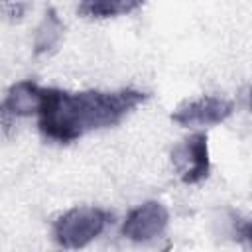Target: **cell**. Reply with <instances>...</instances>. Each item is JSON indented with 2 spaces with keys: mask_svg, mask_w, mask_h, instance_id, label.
Returning <instances> with one entry per match:
<instances>
[{
  "mask_svg": "<svg viewBox=\"0 0 252 252\" xmlns=\"http://www.w3.org/2000/svg\"><path fill=\"white\" fill-rule=\"evenodd\" d=\"M146 98L148 94L136 89L69 93L43 87L35 112L37 128L45 140L71 144L93 130L118 124Z\"/></svg>",
  "mask_w": 252,
  "mask_h": 252,
  "instance_id": "obj_1",
  "label": "cell"
},
{
  "mask_svg": "<svg viewBox=\"0 0 252 252\" xmlns=\"http://www.w3.org/2000/svg\"><path fill=\"white\" fill-rule=\"evenodd\" d=\"M112 213L100 207H73L53 222V238L63 248H85L112 222Z\"/></svg>",
  "mask_w": 252,
  "mask_h": 252,
  "instance_id": "obj_2",
  "label": "cell"
},
{
  "mask_svg": "<svg viewBox=\"0 0 252 252\" xmlns=\"http://www.w3.org/2000/svg\"><path fill=\"white\" fill-rule=\"evenodd\" d=\"M171 163L185 185L201 183L211 173L209 138L205 132H195L173 146Z\"/></svg>",
  "mask_w": 252,
  "mask_h": 252,
  "instance_id": "obj_3",
  "label": "cell"
},
{
  "mask_svg": "<svg viewBox=\"0 0 252 252\" xmlns=\"http://www.w3.org/2000/svg\"><path fill=\"white\" fill-rule=\"evenodd\" d=\"M169 222V211L159 201H146L132 209L122 222V236L132 242H150L158 238Z\"/></svg>",
  "mask_w": 252,
  "mask_h": 252,
  "instance_id": "obj_4",
  "label": "cell"
},
{
  "mask_svg": "<svg viewBox=\"0 0 252 252\" xmlns=\"http://www.w3.org/2000/svg\"><path fill=\"white\" fill-rule=\"evenodd\" d=\"M234 112V102L217 96V94H207L199 96L195 100H187L181 106H177L171 114V120L181 124V126H209V124H220L224 122L230 114Z\"/></svg>",
  "mask_w": 252,
  "mask_h": 252,
  "instance_id": "obj_5",
  "label": "cell"
},
{
  "mask_svg": "<svg viewBox=\"0 0 252 252\" xmlns=\"http://www.w3.org/2000/svg\"><path fill=\"white\" fill-rule=\"evenodd\" d=\"M41 85L32 79L18 81L8 89V94L2 102L4 110L10 116H32L41 104Z\"/></svg>",
  "mask_w": 252,
  "mask_h": 252,
  "instance_id": "obj_6",
  "label": "cell"
},
{
  "mask_svg": "<svg viewBox=\"0 0 252 252\" xmlns=\"http://www.w3.org/2000/svg\"><path fill=\"white\" fill-rule=\"evenodd\" d=\"M63 20L59 18L57 10L55 8H45V14H43V20L41 24L37 26V32H35V39H33V53L35 55H45V53H51L61 37H63Z\"/></svg>",
  "mask_w": 252,
  "mask_h": 252,
  "instance_id": "obj_7",
  "label": "cell"
},
{
  "mask_svg": "<svg viewBox=\"0 0 252 252\" xmlns=\"http://www.w3.org/2000/svg\"><path fill=\"white\" fill-rule=\"evenodd\" d=\"M144 2L146 0H81L79 14L85 18H114L138 10Z\"/></svg>",
  "mask_w": 252,
  "mask_h": 252,
  "instance_id": "obj_8",
  "label": "cell"
},
{
  "mask_svg": "<svg viewBox=\"0 0 252 252\" xmlns=\"http://www.w3.org/2000/svg\"><path fill=\"white\" fill-rule=\"evenodd\" d=\"M30 4L32 0H0V12L10 22H20L28 14Z\"/></svg>",
  "mask_w": 252,
  "mask_h": 252,
  "instance_id": "obj_9",
  "label": "cell"
},
{
  "mask_svg": "<svg viewBox=\"0 0 252 252\" xmlns=\"http://www.w3.org/2000/svg\"><path fill=\"white\" fill-rule=\"evenodd\" d=\"M232 232L236 234L238 240H250V234H252V224L248 219H240L238 215L232 213Z\"/></svg>",
  "mask_w": 252,
  "mask_h": 252,
  "instance_id": "obj_10",
  "label": "cell"
}]
</instances>
